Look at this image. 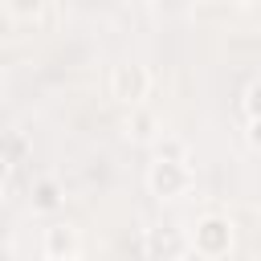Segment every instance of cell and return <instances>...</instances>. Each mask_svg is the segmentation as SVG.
Returning a JSON list of instances; mask_svg holds the SVG:
<instances>
[{"mask_svg": "<svg viewBox=\"0 0 261 261\" xmlns=\"http://www.w3.org/2000/svg\"><path fill=\"white\" fill-rule=\"evenodd\" d=\"M241 106H245V118H249V122H253V118H261V77L245 86V98H241Z\"/></svg>", "mask_w": 261, "mask_h": 261, "instance_id": "9", "label": "cell"}, {"mask_svg": "<svg viewBox=\"0 0 261 261\" xmlns=\"http://www.w3.org/2000/svg\"><path fill=\"white\" fill-rule=\"evenodd\" d=\"M159 122H155V114L147 110V106H130V114H126V139L130 143H155L159 135Z\"/></svg>", "mask_w": 261, "mask_h": 261, "instance_id": "6", "label": "cell"}, {"mask_svg": "<svg viewBox=\"0 0 261 261\" xmlns=\"http://www.w3.org/2000/svg\"><path fill=\"white\" fill-rule=\"evenodd\" d=\"M245 139H249V147H253V155H261V118H253V122H249V130H245Z\"/></svg>", "mask_w": 261, "mask_h": 261, "instance_id": "12", "label": "cell"}, {"mask_svg": "<svg viewBox=\"0 0 261 261\" xmlns=\"http://www.w3.org/2000/svg\"><path fill=\"white\" fill-rule=\"evenodd\" d=\"M147 90H151L147 65H139V61H118V65L110 69V94H114L126 110H130V106H143Z\"/></svg>", "mask_w": 261, "mask_h": 261, "instance_id": "3", "label": "cell"}, {"mask_svg": "<svg viewBox=\"0 0 261 261\" xmlns=\"http://www.w3.org/2000/svg\"><path fill=\"white\" fill-rule=\"evenodd\" d=\"M188 245H192V253H196L200 261H220V257H228L232 245H237L232 220H228V216H216V212L200 216V220L192 224V232H188Z\"/></svg>", "mask_w": 261, "mask_h": 261, "instance_id": "1", "label": "cell"}, {"mask_svg": "<svg viewBox=\"0 0 261 261\" xmlns=\"http://www.w3.org/2000/svg\"><path fill=\"white\" fill-rule=\"evenodd\" d=\"M65 261H77V257H65Z\"/></svg>", "mask_w": 261, "mask_h": 261, "instance_id": "16", "label": "cell"}, {"mask_svg": "<svg viewBox=\"0 0 261 261\" xmlns=\"http://www.w3.org/2000/svg\"><path fill=\"white\" fill-rule=\"evenodd\" d=\"M8 175H12V159L0 151V188H4V179H8Z\"/></svg>", "mask_w": 261, "mask_h": 261, "instance_id": "13", "label": "cell"}, {"mask_svg": "<svg viewBox=\"0 0 261 261\" xmlns=\"http://www.w3.org/2000/svg\"><path fill=\"white\" fill-rule=\"evenodd\" d=\"M4 4H8V12H12V16H20V20L41 16V8H45V0H4Z\"/></svg>", "mask_w": 261, "mask_h": 261, "instance_id": "10", "label": "cell"}, {"mask_svg": "<svg viewBox=\"0 0 261 261\" xmlns=\"http://www.w3.org/2000/svg\"><path fill=\"white\" fill-rule=\"evenodd\" d=\"M232 4H241V8H249V4H261V0H232Z\"/></svg>", "mask_w": 261, "mask_h": 261, "instance_id": "14", "label": "cell"}, {"mask_svg": "<svg viewBox=\"0 0 261 261\" xmlns=\"http://www.w3.org/2000/svg\"><path fill=\"white\" fill-rule=\"evenodd\" d=\"M151 151H155V159H175V163H188V143H184V139H175V135L155 139V143H151Z\"/></svg>", "mask_w": 261, "mask_h": 261, "instance_id": "8", "label": "cell"}, {"mask_svg": "<svg viewBox=\"0 0 261 261\" xmlns=\"http://www.w3.org/2000/svg\"><path fill=\"white\" fill-rule=\"evenodd\" d=\"M61 208V184L57 179H37L33 184V212H53Z\"/></svg>", "mask_w": 261, "mask_h": 261, "instance_id": "7", "label": "cell"}, {"mask_svg": "<svg viewBox=\"0 0 261 261\" xmlns=\"http://www.w3.org/2000/svg\"><path fill=\"white\" fill-rule=\"evenodd\" d=\"M0 208H4V196H0Z\"/></svg>", "mask_w": 261, "mask_h": 261, "instance_id": "15", "label": "cell"}, {"mask_svg": "<svg viewBox=\"0 0 261 261\" xmlns=\"http://www.w3.org/2000/svg\"><path fill=\"white\" fill-rule=\"evenodd\" d=\"M192 184H196V175H192L188 163L151 159V167H147V192H151L155 200H179V196L192 192Z\"/></svg>", "mask_w": 261, "mask_h": 261, "instance_id": "2", "label": "cell"}, {"mask_svg": "<svg viewBox=\"0 0 261 261\" xmlns=\"http://www.w3.org/2000/svg\"><path fill=\"white\" fill-rule=\"evenodd\" d=\"M184 253H192L188 232L179 224H151L143 232V257L147 261H179Z\"/></svg>", "mask_w": 261, "mask_h": 261, "instance_id": "4", "label": "cell"}, {"mask_svg": "<svg viewBox=\"0 0 261 261\" xmlns=\"http://www.w3.org/2000/svg\"><path fill=\"white\" fill-rule=\"evenodd\" d=\"M0 151H4V155L16 163V159L24 155V139H20V135H4V139H0Z\"/></svg>", "mask_w": 261, "mask_h": 261, "instance_id": "11", "label": "cell"}, {"mask_svg": "<svg viewBox=\"0 0 261 261\" xmlns=\"http://www.w3.org/2000/svg\"><path fill=\"white\" fill-rule=\"evenodd\" d=\"M77 249H82V237H77V228H73V224H49V228H45V237H41V253H45V261L77 257Z\"/></svg>", "mask_w": 261, "mask_h": 261, "instance_id": "5", "label": "cell"}]
</instances>
